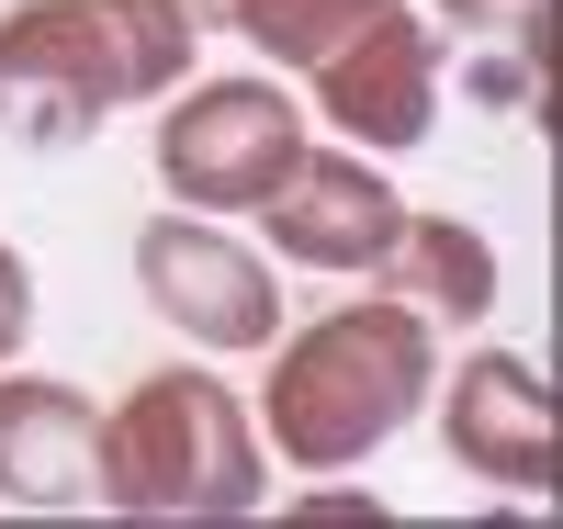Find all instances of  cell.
<instances>
[{
	"label": "cell",
	"mask_w": 563,
	"mask_h": 529,
	"mask_svg": "<svg viewBox=\"0 0 563 529\" xmlns=\"http://www.w3.org/2000/svg\"><path fill=\"white\" fill-rule=\"evenodd\" d=\"M260 440L294 462V473H361L372 451H395L417 417H429V383H440V327L395 305V294H350L305 327H282L260 350Z\"/></svg>",
	"instance_id": "obj_1"
},
{
	"label": "cell",
	"mask_w": 563,
	"mask_h": 529,
	"mask_svg": "<svg viewBox=\"0 0 563 529\" xmlns=\"http://www.w3.org/2000/svg\"><path fill=\"white\" fill-rule=\"evenodd\" d=\"M192 0H12L0 12V135L12 147H79L102 113L158 102L192 79Z\"/></svg>",
	"instance_id": "obj_2"
},
{
	"label": "cell",
	"mask_w": 563,
	"mask_h": 529,
	"mask_svg": "<svg viewBox=\"0 0 563 529\" xmlns=\"http://www.w3.org/2000/svg\"><path fill=\"white\" fill-rule=\"evenodd\" d=\"M271 496V440L238 383L203 361H169L124 383V406L90 428V507L113 518H249Z\"/></svg>",
	"instance_id": "obj_3"
},
{
	"label": "cell",
	"mask_w": 563,
	"mask_h": 529,
	"mask_svg": "<svg viewBox=\"0 0 563 529\" xmlns=\"http://www.w3.org/2000/svg\"><path fill=\"white\" fill-rule=\"evenodd\" d=\"M305 158V113L282 79H180L158 113V191L192 214H249Z\"/></svg>",
	"instance_id": "obj_4"
},
{
	"label": "cell",
	"mask_w": 563,
	"mask_h": 529,
	"mask_svg": "<svg viewBox=\"0 0 563 529\" xmlns=\"http://www.w3.org/2000/svg\"><path fill=\"white\" fill-rule=\"evenodd\" d=\"M135 294H147L192 350L214 361H249L282 339V282H271V249L225 236V214H147L135 225Z\"/></svg>",
	"instance_id": "obj_5"
},
{
	"label": "cell",
	"mask_w": 563,
	"mask_h": 529,
	"mask_svg": "<svg viewBox=\"0 0 563 529\" xmlns=\"http://www.w3.org/2000/svg\"><path fill=\"white\" fill-rule=\"evenodd\" d=\"M316 113L339 124V147L361 158H406V147H429V124H440V34L406 12H372L339 57H316Z\"/></svg>",
	"instance_id": "obj_6"
},
{
	"label": "cell",
	"mask_w": 563,
	"mask_h": 529,
	"mask_svg": "<svg viewBox=\"0 0 563 529\" xmlns=\"http://www.w3.org/2000/svg\"><path fill=\"white\" fill-rule=\"evenodd\" d=\"M249 214H260V249L271 260H294V271H361V282H372V260H384L395 225H406L395 180L372 169L361 147H305Z\"/></svg>",
	"instance_id": "obj_7"
},
{
	"label": "cell",
	"mask_w": 563,
	"mask_h": 529,
	"mask_svg": "<svg viewBox=\"0 0 563 529\" xmlns=\"http://www.w3.org/2000/svg\"><path fill=\"white\" fill-rule=\"evenodd\" d=\"M429 406H440V440H451V462L474 485H496V496H541L552 485V395H541V372L519 350L451 361L429 383Z\"/></svg>",
	"instance_id": "obj_8"
},
{
	"label": "cell",
	"mask_w": 563,
	"mask_h": 529,
	"mask_svg": "<svg viewBox=\"0 0 563 529\" xmlns=\"http://www.w3.org/2000/svg\"><path fill=\"white\" fill-rule=\"evenodd\" d=\"M90 428L102 406L79 383L0 361V507H90Z\"/></svg>",
	"instance_id": "obj_9"
},
{
	"label": "cell",
	"mask_w": 563,
	"mask_h": 529,
	"mask_svg": "<svg viewBox=\"0 0 563 529\" xmlns=\"http://www.w3.org/2000/svg\"><path fill=\"white\" fill-rule=\"evenodd\" d=\"M372 282H384L395 305H417L429 327H485L496 316V249H485V225H462V214H406L395 249L372 260Z\"/></svg>",
	"instance_id": "obj_10"
},
{
	"label": "cell",
	"mask_w": 563,
	"mask_h": 529,
	"mask_svg": "<svg viewBox=\"0 0 563 529\" xmlns=\"http://www.w3.org/2000/svg\"><path fill=\"white\" fill-rule=\"evenodd\" d=\"M203 12H225V34H249L271 68H316V57H339L372 12H395V0H203Z\"/></svg>",
	"instance_id": "obj_11"
},
{
	"label": "cell",
	"mask_w": 563,
	"mask_h": 529,
	"mask_svg": "<svg viewBox=\"0 0 563 529\" xmlns=\"http://www.w3.org/2000/svg\"><path fill=\"white\" fill-rule=\"evenodd\" d=\"M440 23L496 34V45H530V34H541V0H440Z\"/></svg>",
	"instance_id": "obj_12"
},
{
	"label": "cell",
	"mask_w": 563,
	"mask_h": 529,
	"mask_svg": "<svg viewBox=\"0 0 563 529\" xmlns=\"http://www.w3.org/2000/svg\"><path fill=\"white\" fill-rule=\"evenodd\" d=\"M23 339H34V271H23L12 236H0V361H23Z\"/></svg>",
	"instance_id": "obj_13"
},
{
	"label": "cell",
	"mask_w": 563,
	"mask_h": 529,
	"mask_svg": "<svg viewBox=\"0 0 563 529\" xmlns=\"http://www.w3.org/2000/svg\"><path fill=\"white\" fill-rule=\"evenodd\" d=\"M192 12H203V0H192Z\"/></svg>",
	"instance_id": "obj_14"
}]
</instances>
